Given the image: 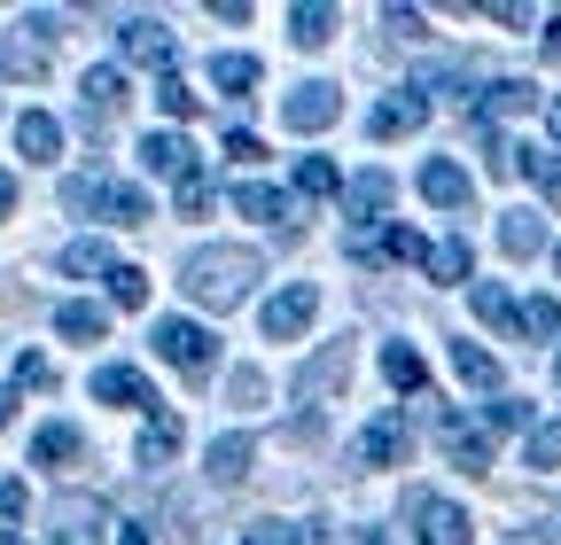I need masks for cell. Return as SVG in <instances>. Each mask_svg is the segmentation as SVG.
<instances>
[{
    "instance_id": "cell-1",
    "label": "cell",
    "mask_w": 561,
    "mask_h": 545,
    "mask_svg": "<svg viewBox=\"0 0 561 545\" xmlns=\"http://www.w3.org/2000/svg\"><path fill=\"white\" fill-rule=\"evenodd\" d=\"M257 272H265L257 250H242V242H210V250H195V257L180 265V289H187L195 304H210V312H234V304L257 289Z\"/></svg>"
},
{
    "instance_id": "cell-2",
    "label": "cell",
    "mask_w": 561,
    "mask_h": 545,
    "mask_svg": "<svg viewBox=\"0 0 561 545\" xmlns=\"http://www.w3.org/2000/svg\"><path fill=\"white\" fill-rule=\"evenodd\" d=\"M157 359L180 367L187 382H210L219 374V335H210L203 320H157Z\"/></svg>"
},
{
    "instance_id": "cell-3",
    "label": "cell",
    "mask_w": 561,
    "mask_h": 545,
    "mask_svg": "<svg viewBox=\"0 0 561 545\" xmlns=\"http://www.w3.org/2000/svg\"><path fill=\"white\" fill-rule=\"evenodd\" d=\"M47 55H55V16H24L9 39H0V79H16V86L47 79Z\"/></svg>"
},
{
    "instance_id": "cell-4",
    "label": "cell",
    "mask_w": 561,
    "mask_h": 545,
    "mask_svg": "<svg viewBox=\"0 0 561 545\" xmlns=\"http://www.w3.org/2000/svg\"><path fill=\"white\" fill-rule=\"evenodd\" d=\"M405 522H413V545H468V507L460 499H437V491H413L405 499Z\"/></svg>"
},
{
    "instance_id": "cell-5",
    "label": "cell",
    "mask_w": 561,
    "mask_h": 545,
    "mask_svg": "<svg viewBox=\"0 0 561 545\" xmlns=\"http://www.w3.org/2000/svg\"><path fill=\"white\" fill-rule=\"evenodd\" d=\"M343 382H351V344H320V351L297 367V382H289V390H297V405H328Z\"/></svg>"
},
{
    "instance_id": "cell-6",
    "label": "cell",
    "mask_w": 561,
    "mask_h": 545,
    "mask_svg": "<svg viewBox=\"0 0 561 545\" xmlns=\"http://www.w3.org/2000/svg\"><path fill=\"white\" fill-rule=\"evenodd\" d=\"M47 530H55V545H102L110 507H102V499H87V491H70V499H55V507H47Z\"/></svg>"
},
{
    "instance_id": "cell-7",
    "label": "cell",
    "mask_w": 561,
    "mask_h": 545,
    "mask_svg": "<svg viewBox=\"0 0 561 545\" xmlns=\"http://www.w3.org/2000/svg\"><path fill=\"white\" fill-rule=\"evenodd\" d=\"M312 312H320V289H312V281H289L280 297H265L257 327L273 335V344H289V335H305V327H312Z\"/></svg>"
},
{
    "instance_id": "cell-8",
    "label": "cell",
    "mask_w": 561,
    "mask_h": 545,
    "mask_svg": "<svg viewBox=\"0 0 561 545\" xmlns=\"http://www.w3.org/2000/svg\"><path fill=\"white\" fill-rule=\"evenodd\" d=\"M335 117H343V94L328 79H305L289 102H280V125H289V132H328Z\"/></svg>"
},
{
    "instance_id": "cell-9",
    "label": "cell",
    "mask_w": 561,
    "mask_h": 545,
    "mask_svg": "<svg viewBox=\"0 0 561 545\" xmlns=\"http://www.w3.org/2000/svg\"><path fill=\"white\" fill-rule=\"evenodd\" d=\"M351 257H359V265H382V257H398V265H421V257H430V250H421V234L413 227H351Z\"/></svg>"
},
{
    "instance_id": "cell-10",
    "label": "cell",
    "mask_w": 561,
    "mask_h": 545,
    "mask_svg": "<svg viewBox=\"0 0 561 545\" xmlns=\"http://www.w3.org/2000/svg\"><path fill=\"white\" fill-rule=\"evenodd\" d=\"M94 397L102 405H133V414H164L157 405V382L140 367H94Z\"/></svg>"
},
{
    "instance_id": "cell-11",
    "label": "cell",
    "mask_w": 561,
    "mask_h": 545,
    "mask_svg": "<svg viewBox=\"0 0 561 545\" xmlns=\"http://www.w3.org/2000/svg\"><path fill=\"white\" fill-rule=\"evenodd\" d=\"M437 444H445V460H453V467H468V475H483V467H491V437H483L468 414H437Z\"/></svg>"
},
{
    "instance_id": "cell-12",
    "label": "cell",
    "mask_w": 561,
    "mask_h": 545,
    "mask_svg": "<svg viewBox=\"0 0 561 545\" xmlns=\"http://www.w3.org/2000/svg\"><path fill=\"white\" fill-rule=\"evenodd\" d=\"M421 117H430V102H421L413 86H398V94H382L367 109V132H375V141H405V132H421Z\"/></svg>"
},
{
    "instance_id": "cell-13",
    "label": "cell",
    "mask_w": 561,
    "mask_h": 545,
    "mask_svg": "<svg viewBox=\"0 0 561 545\" xmlns=\"http://www.w3.org/2000/svg\"><path fill=\"white\" fill-rule=\"evenodd\" d=\"M79 94H87V132H110L117 109H125V71H117V62H94Z\"/></svg>"
},
{
    "instance_id": "cell-14",
    "label": "cell",
    "mask_w": 561,
    "mask_h": 545,
    "mask_svg": "<svg viewBox=\"0 0 561 545\" xmlns=\"http://www.w3.org/2000/svg\"><path fill=\"white\" fill-rule=\"evenodd\" d=\"M117 47H125L133 62H157V71H172V55H180V39H172L157 16H125V24H117Z\"/></svg>"
},
{
    "instance_id": "cell-15",
    "label": "cell",
    "mask_w": 561,
    "mask_h": 545,
    "mask_svg": "<svg viewBox=\"0 0 561 545\" xmlns=\"http://www.w3.org/2000/svg\"><path fill=\"white\" fill-rule=\"evenodd\" d=\"M421 195H430L437 211H468L476 187H468V172H460L453 156H430V164H421Z\"/></svg>"
},
{
    "instance_id": "cell-16",
    "label": "cell",
    "mask_w": 561,
    "mask_h": 545,
    "mask_svg": "<svg viewBox=\"0 0 561 545\" xmlns=\"http://www.w3.org/2000/svg\"><path fill=\"white\" fill-rule=\"evenodd\" d=\"M523 109H538V86H530V79H491V86L476 94V125H491V117H523Z\"/></svg>"
},
{
    "instance_id": "cell-17",
    "label": "cell",
    "mask_w": 561,
    "mask_h": 545,
    "mask_svg": "<svg viewBox=\"0 0 561 545\" xmlns=\"http://www.w3.org/2000/svg\"><path fill=\"white\" fill-rule=\"evenodd\" d=\"M140 164H149L157 179H187V172H203L195 149L180 141V132H149V141H140Z\"/></svg>"
},
{
    "instance_id": "cell-18",
    "label": "cell",
    "mask_w": 561,
    "mask_h": 545,
    "mask_svg": "<svg viewBox=\"0 0 561 545\" xmlns=\"http://www.w3.org/2000/svg\"><path fill=\"white\" fill-rule=\"evenodd\" d=\"M250 460H257V444H250L242 429H227L219 444L203 452V467H210V484H242V475H250Z\"/></svg>"
},
{
    "instance_id": "cell-19",
    "label": "cell",
    "mask_w": 561,
    "mask_h": 545,
    "mask_svg": "<svg viewBox=\"0 0 561 545\" xmlns=\"http://www.w3.org/2000/svg\"><path fill=\"white\" fill-rule=\"evenodd\" d=\"M16 149H24L32 164H55V156H62V125H55L47 109H24V117H16Z\"/></svg>"
},
{
    "instance_id": "cell-20",
    "label": "cell",
    "mask_w": 561,
    "mask_h": 545,
    "mask_svg": "<svg viewBox=\"0 0 561 545\" xmlns=\"http://www.w3.org/2000/svg\"><path fill=\"white\" fill-rule=\"evenodd\" d=\"M133 460H140V467H172V460H180V414H172V405H164V414H149Z\"/></svg>"
},
{
    "instance_id": "cell-21",
    "label": "cell",
    "mask_w": 561,
    "mask_h": 545,
    "mask_svg": "<svg viewBox=\"0 0 561 545\" xmlns=\"http://www.w3.org/2000/svg\"><path fill=\"white\" fill-rule=\"evenodd\" d=\"M234 211H242V219H265V227H297V219H289V195L265 187V179H242V187H234Z\"/></svg>"
},
{
    "instance_id": "cell-22",
    "label": "cell",
    "mask_w": 561,
    "mask_h": 545,
    "mask_svg": "<svg viewBox=\"0 0 561 545\" xmlns=\"http://www.w3.org/2000/svg\"><path fill=\"white\" fill-rule=\"evenodd\" d=\"M359 460H367V467H398V460H405V421H398V414L367 421V437H359Z\"/></svg>"
},
{
    "instance_id": "cell-23",
    "label": "cell",
    "mask_w": 561,
    "mask_h": 545,
    "mask_svg": "<svg viewBox=\"0 0 561 545\" xmlns=\"http://www.w3.org/2000/svg\"><path fill=\"white\" fill-rule=\"evenodd\" d=\"M390 195H398V179H390V172H359V179L343 187L351 219H382V211H390Z\"/></svg>"
},
{
    "instance_id": "cell-24",
    "label": "cell",
    "mask_w": 561,
    "mask_h": 545,
    "mask_svg": "<svg viewBox=\"0 0 561 545\" xmlns=\"http://www.w3.org/2000/svg\"><path fill=\"white\" fill-rule=\"evenodd\" d=\"M289 39L297 47H328L335 39V9H328V0H297V9H289Z\"/></svg>"
},
{
    "instance_id": "cell-25",
    "label": "cell",
    "mask_w": 561,
    "mask_h": 545,
    "mask_svg": "<svg viewBox=\"0 0 561 545\" xmlns=\"http://www.w3.org/2000/svg\"><path fill=\"white\" fill-rule=\"evenodd\" d=\"M257 79H265V71H257V55H234V47H227V55H210V86H219V94L242 102Z\"/></svg>"
},
{
    "instance_id": "cell-26",
    "label": "cell",
    "mask_w": 561,
    "mask_h": 545,
    "mask_svg": "<svg viewBox=\"0 0 561 545\" xmlns=\"http://www.w3.org/2000/svg\"><path fill=\"white\" fill-rule=\"evenodd\" d=\"M79 452H87V437L70 429V421H47V429L32 437V460H39V467H62V460H79Z\"/></svg>"
},
{
    "instance_id": "cell-27",
    "label": "cell",
    "mask_w": 561,
    "mask_h": 545,
    "mask_svg": "<svg viewBox=\"0 0 561 545\" xmlns=\"http://www.w3.org/2000/svg\"><path fill=\"white\" fill-rule=\"evenodd\" d=\"M515 172H523V179H538V195L561 211V156H553V149H515Z\"/></svg>"
},
{
    "instance_id": "cell-28",
    "label": "cell",
    "mask_w": 561,
    "mask_h": 545,
    "mask_svg": "<svg viewBox=\"0 0 561 545\" xmlns=\"http://www.w3.org/2000/svg\"><path fill=\"white\" fill-rule=\"evenodd\" d=\"M500 250H507V257H538V250H546L538 211H507V219H500Z\"/></svg>"
},
{
    "instance_id": "cell-29",
    "label": "cell",
    "mask_w": 561,
    "mask_h": 545,
    "mask_svg": "<svg viewBox=\"0 0 561 545\" xmlns=\"http://www.w3.org/2000/svg\"><path fill=\"white\" fill-rule=\"evenodd\" d=\"M453 374H460L468 390H500V359H491L483 344H453Z\"/></svg>"
},
{
    "instance_id": "cell-30",
    "label": "cell",
    "mask_w": 561,
    "mask_h": 545,
    "mask_svg": "<svg viewBox=\"0 0 561 545\" xmlns=\"http://www.w3.org/2000/svg\"><path fill=\"white\" fill-rule=\"evenodd\" d=\"M102 211H110V227H149V195L125 187V179H110L102 187Z\"/></svg>"
},
{
    "instance_id": "cell-31",
    "label": "cell",
    "mask_w": 561,
    "mask_h": 545,
    "mask_svg": "<svg viewBox=\"0 0 561 545\" xmlns=\"http://www.w3.org/2000/svg\"><path fill=\"white\" fill-rule=\"evenodd\" d=\"M382 374H390V390H405V397H413V390H430V367H421L413 344H390V351H382Z\"/></svg>"
},
{
    "instance_id": "cell-32",
    "label": "cell",
    "mask_w": 561,
    "mask_h": 545,
    "mask_svg": "<svg viewBox=\"0 0 561 545\" xmlns=\"http://www.w3.org/2000/svg\"><path fill=\"white\" fill-rule=\"evenodd\" d=\"M55 327L70 335V344H102V335H110V312H102V304H62Z\"/></svg>"
},
{
    "instance_id": "cell-33",
    "label": "cell",
    "mask_w": 561,
    "mask_h": 545,
    "mask_svg": "<svg viewBox=\"0 0 561 545\" xmlns=\"http://www.w3.org/2000/svg\"><path fill=\"white\" fill-rule=\"evenodd\" d=\"M62 272H79V281H110V272H117L110 265V242H70L62 250Z\"/></svg>"
},
{
    "instance_id": "cell-34",
    "label": "cell",
    "mask_w": 561,
    "mask_h": 545,
    "mask_svg": "<svg viewBox=\"0 0 561 545\" xmlns=\"http://www.w3.org/2000/svg\"><path fill=\"white\" fill-rule=\"evenodd\" d=\"M476 320H491V327H523V312H515V297H507L500 281H476Z\"/></svg>"
},
{
    "instance_id": "cell-35",
    "label": "cell",
    "mask_w": 561,
    "mask_h": 545,
    "mask_svg": "<svg viewBox=\"0 0 561 545\" xmlns=\"http://www.w3.org/2000/svg\"><path fill=\"white\" fill-rule=\"evenodd\" d=\"M110 304H117V312H140V304H149V272H140V265H117V272H110Z\"/></svg>"
},
{
    "instance_id": "cell-36",
    "label": "cell",
    "mask_w": 561,
    "mask_h": 545,
    "mask_svg": "<svg viewBox=\"0 0 561 545\" xmlns=\"http://www.w3.org/2000/svg\"><path fill=\"white\" fill-rule=\"evenodd\" d=\"M491 429H538V421H530L523 397H491V405H483V437H491Z\"/></svg>"
},
{
    "instance_id": "cell-37",
    "label": "cell",
    "mask_w": 561,
    "mask_h": 545,
    "mask_svg": "<svg viewBox=\"0 0 561 545\" xmlns=\"http://www.w3.org/2000/svg\"><path fill=\"white\" fill-rule=\"evenodd\" d=\"M523 335H538V344H561V304H553V297L523 304Z\"/></svg>"
},
{
    "instance_id": "cell-38",
    "label": "cell",
    "mask_w": 561,
    "mask_h": 545,
    "mask_svg": "<svg viewBox=\"0 0 561 545\" xmlns=\"http://www.w3.org/2000/svg\"><path fill=\"white\" fill-rule=\"evenodd\" d=\"M343 179H335V164L328 156H297V195H335Z\"/></svg>"
},
{
    "instance_id": "cell-39",
    "label": "cell",
    "mask_w": 561,
    "mask_h": 545,
    "mask_svg": "<svg viewBox=\"0 0 561 545\" xmlns=\"http://www.w3.org/2000/svg\"><path fill=\"white\" fill-rule=\"evenodd\" d=\"M421 265H430L437 281H468V242H437V250L421 257Z\"/></svg>"
},
{
    "instance_id": "cell-40",
    "label": "cell",
    "mask_w": 561,
    "mask_h": 545,
    "mask_svg": "<svg viewBox=\"0 0 561 545\" xmlns=\"http://www.w3.org/2000/svg\"><path fill=\"white\" fill-rule=\"evenodd\" d=\"M157 109H164V117H195V94H187V79H180V71H164V79H157Z\"/></svg>"
},
{
    "instance_id": "cell-41",
    "label": "cell",
    "mask_w": 561,
    "mask_h": 545,
    "mask_svg": "<svg viewBox=\"0 0 561 545\" xmlns=\"http://www.w3.org/2000/svg\"><path fill=\"white\" fill-rule=\"evenodd\" d=\"M227 405H265V374L257 367H234L227 374Z\"/></svg>"
},
{
    "instance_id": "cell-42",
    "label": "cell",
    "mask_w": 561,
    "mask_h": 545,
    "mask_svg": "<svg viewBox=\"0 0 561 545\" xmlns=\"http://www.w3.org/2000/svg\"><path fill=\"white\" fill-rule=\"evenodd\" d=\"M530 467H561V421H538L530 429Z\"/></svg>"
},
{
    "instance_id": "cell-43",
    "label": "cell",
    "mask_w": 561,
    "mask_h": 545,
    "mask_svg": "<svg viewBox=\"0 0 561 545\" xmlns=\"http://www.w3.org/2000/svg\"><path fill=\"white\" fill-rule=\"evenodd\" d=\"M24 514H32V491H24V484H0V537H9Z\"/></svg>"
},
{
    "instance_id": "cell-44",
    "label": "cell",
    "mask_w": 561,
    "mask_h": 545,
    "mask_svg": "<svg viewBox=\"0 0 561 545\" xmlns=\"http://www.w3.org/2000/svg\"><path fill=\"white\" fill-rule=\"evenodd\" d=\"M203 211H210V179L187 172V179H180V219H203Z\"/></svg>"
},
{
    "instance_id": "cell-45",
    "label": "cell",
    "mask_w": 561,
    "mask_h": 545,
    "mask_svg": "<svg viewBox=\"0 0 561 545\" xmlns=\"http://www.w3.org/2000/svg\"><path fill=\"white\" fill-rule=\"evenodd\" d=\"M16 390H55V367H47L39 351H24V359H16Z\"/></svg>"
},
{
    "instance_id": "cell-46",
    "label": "cell",
    "mask_w": 561,
    "mask_h": 545,
    "mask_svg": "<svg viewBox=\"0 0 561 545\" xmlns=\"http://www.w3.org/2000/svg\"><path fill=\"white\" fill-rule=\"evenodd\" d=\"M312 530H297V522H257L250 530V545H305Z\"/></svg>"
},
{
    "instance_id": "cell-47",
    "label": "cell",
    "mask_w": 561,
    "mask_h": 545,
    "mask_svg": "<svg viewBox=\"0 0 561 545\" xmlns=\"http://www.w3.org/2000/svg\"><path fill=\"white\" fill-rule=\"evenodd\" d=\"M227 156H234V164H257L265 141H257V132H242V125H227Z\"/></svg>"
},
{
    "instance_id": "cell-48",
    "label": "cell",
    "mask_w": 561,
    "mask_h": 545,
    "mask_svg": "<svg viewBox=\"0 0 561 545\" xmlns=\"http://www.w3.org/2000/svg\"><path fill=\"white\" fill-rule=\"evenodd\" d=\"M382 24H390L398 39H421V32H430V24H421V16H413V9H382Z\"/></svg>"
},
{
    "instance_id": "cell-49",
    "label": "cell",
    "mask_w": 561,
    "mask_h": 545,
    "mask_svg": "<svg viewBox=\"0 0 561 545\" xmlns=\"http://www.w3.org/2000/svg\"><path fill=\"white\" fill-rule=\"evenodd\" d=\"M320 437H328L320 414H297V421H289V444H320Z\"/></svg>"
},
{
    "instance_id": "cell-50",
    "label": "cell",
    "mask_w": 561,
    "mask_h": 545,
    "mask_svg": "<svg viewBox=\"0 0 561 545\" xmlns=\"http://www.w3.org/2000/svg\"><path fill=\"white\" fill-rule=\"evenodd\" d=\"M9 211H16V179H9V172H0V219H9Z\"/></svg>"
},
{
    "instance_id": "cell-51",
    "label": "cell",
    "mask_w": 561,
    "mask_h": 545,
    "mask_svg": "<svg viewBox=\"0 0 561 545\" xmlns=\"http://www.w3.org/2000/svg\"><path fill=\"white\" fill-rule=\"evenodd\" d=\"M0 421H16V390H0Z\"/></svg>"
},
{
    "instance_id": "cell-52",
    "label": "cell",
    "mask_w": 561,
    "mask_h": 545,
    "mask_svg": "<svg viewBox=\"0 0 561 545\" xmlns=\"http://www.w3.org/2000/svg\"><path fill=\"white\" fill-rule=\"evenodd\" d=\"M546 125H553V141H561V102H546Z\"/></svg>"
},
{
    "instance_id": "cell-53",
    "label": "cell",
    "mask_w": 561,
    "mask_h": 545,
    "mask_svg": "<svg viewBox=\"0 0 561 545\" xmlns=\"http://www.w3.org/2000/svg\"><path fill=\"white\" fill-rule=\"evenodd\" d=\"M117 545H149V530H125V537H117Z\"/></svg>"
},
{
    "instance_id": "cell-54",
    "label": "cell",
    "mask_w": 561,
    "mask_h": 545,
    "mask_svg": "<svg viewBox=\"0 0 561 545\" xmlns=\"http://www.w3.org/2000/svg\"><path fill=\"white\" fill-rule=\"evenodd\" d=\"M546 55H561V24H553V32H546Z\"/></svg>"
},
{
    "instance_id": "cell-55",
    "label": "cell",
    "mask_w": 561,
    "mask_h": 545,
    "mask_svg": "<svg viewBox=\"0 0 561 545\" xmlns=\"http://www.w3.org/2000/svg\"><path fill=\"white\" fill-rule=\"evenodd\" d=\"M367 545H390V537H367Z\"/></svg>"
},
{
    "instance_id": "cell-56",
    "label": "cell",
    "mask_w": 561,
    "mask_h": 545,
    "mask_svg": "<svg viewBox=\"0 0 561 545\" xmlns=\"http://www.w3.org/2000/svg\"><path fill=\"white\" fill-rule=\"evenodd\" d=\"M553 382H561V359H553Z\"/></svg>"
},
{
    "instance_id": "cell-57",
    "label": "cell",
    "mask_w": 561,
    "mask_h": 545,
    "mask_svg": "<svg viewBox=\"0 0 561 545\" xmlns=\"http://www.w3.org/2000/svg\"><path fill=\"white\" fill-rule=\"evenodd\" d=\"M553 265H561V250H553Z\"/></svg>"
}]
</instances>
